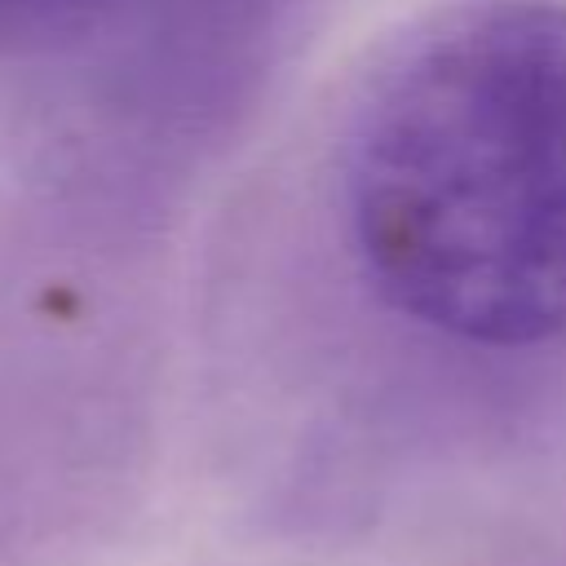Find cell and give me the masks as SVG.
<instances>
[{
  "label": "cell",
  "mask_w": 566,
  "mask_h": 566,
  "mask_svg": "<svg viewBox=\"0 0 566 566\" xmlns=\"http://www.w3.org/2000/svg\"><path fill=\"white\" fill-rule=\"evenodd\" d=\"M62 4H75V0H0V31H4V27H18V22L49 18V13L62 9Z\"/></svg>",
  "instance_id": "2"
},
{
  "label": "cell",
  "mask_w": 566,
  "mask_h": 566,
  "mask_svg": "<svg viewBox=\"0 0 566 566\" xmlns=\"http://www.w3.org/2000/svg\"><path fill=\"white\" fill-rule=\"evenodd\" d=\"M349 221L416 323L535 345L566 332V9L486 4L385 75L349 146Z\"/></svg>",
  "instance_id": "1"
}]
</instances>
